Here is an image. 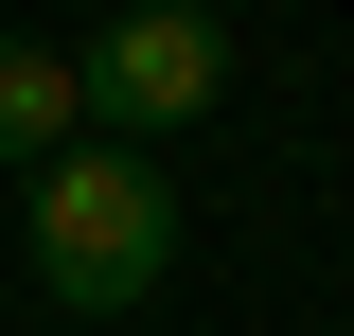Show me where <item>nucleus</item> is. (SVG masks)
<instances>
[{
  "instance_id": "1",
  "label": "nucleus",
  "mask_w": 354,
  "mask_h": 336,
  "mask_svg": "<svg viewBox=\"0 0 354 336\" xmlns=\"http://www.w3.org/2000/svg\"><path fill=\"white\" fill-rule=\"evenodd\" d=\"M177 283V177L142 160V142H71V160L36 177V301H71V319H124V301Z\"/></svg>"
},
{
  "instance_id": "2",
  "label": "nucleus",
  "mask_w": 354,
  "mask_h": 336,
  "mask_svg": "<svg viewBox=\"0 0 354 336\" xmlns=\"http://www.w3.org/2000/svg\"><path fill=\"white\" fill-rule=\"evenodd\" d=\"M71 71H88V142H177V124L230 88V18L142 0V18H106V36L71 53Z\"/></svg>"
},
{
  "instance_id": "3",
  "label": "nucleus",
  "mask_w": 354,
  "mask_h": 336,
  "mask_svg": "<svg viewBox=\"0 0 354 336\" xmlns=\"http://www.w3.org/2000/svg\"><path fill=\"white\" fill-rule=\"evenodd\" d=\"M71 142H88V71L53 36H0V177H53Z\"/></svg>"
}]
</instances>
